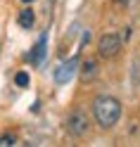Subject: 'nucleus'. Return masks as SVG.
Segmentation results:
<instances>
[{"instance_id": "39448f33", "label": "nucleus", "mask_w": 140, "mask_h": 147, "mask_svg": "<svg viewBox=\"0 0 140 147\" xmlns=\"http://www.w3.org/2000/svg\"><path fill=\"white\" fill-rule=\"evenodd\" d=\"M45 50H48V33H41V38L36 40V45H33V50H31V55H29V59L38 67V64H43V59H45Z\"/></svg>"}, {"instance_id": "6e6552de", "label": "nucleus", "mask_w": 140, "mask_h": 147, "mask_svg": "<svg viewBox=\"0 0 140 147\" xmlns=\"http://www.w3.org/2000/svg\"><path fill=\"white\" fill-rule=\"evenodd\" d=\"M14 83L19 86V88H29V74H26V71H19V74L14 76Z\"/></svg>"}, {"instance_id": "f03ea898", "label": "nucleus", "mask_w": 140, "mask_h": 147, "mask_svg": "<svg viewBox=\"0 0 140 147\" xmlns=\"http://www.w3.org/2000/svg\"><path fill=\"white\" fill-rule=\"evenodd\" d=\"M119 50H121V38H119L116 33H105L100 38V43H97V55H100V57H105V59L116 57Z\"/></svg>"}, {"instance_id": "7ed1b4c3", "label": "nucleus", "mask_w": 140, "mask_h": 147, "mask_svg": "<svg viewBox=\"0 0 140 147\" xmlns=\"http://www.w3.org/2000/svg\"><path fill=\"white\" fill-rule=\"evenodd\" d=\"M67 131H69L74 138L86 135V133H88V116H86V112L74 109V112L67 116Z\"/></svg>"}, {"instance_id": "9b49d317", "label": "nucleus", "mask_w": 140, "mask_h": 147, "mask_svg": "<svg viewBox=\"0 0 140 147\" xmlns=\"http://www.w3.org/2000/svg\"><path fill=\"white\" fill-rule=\"evenodd\" d=\"M22 3H33V0H22Z\"/></svg>"}, {"instance_id": "1a4fd4ad", "label": "nucleus", "mask_w": 140, "mask_h": 147, "mask_svg": "<svg viewBox=\"0 0 140 147\" xmlns=\"http://www.w3.org/2000/svg\"><path fill=\"white\" fill-rule=\"evenodd\" d=\"M17 142V138L14 135H0V147H10Z\"/></svg>"}, {"instance_id": "20e7f679", "label": "nucleus", "mask_w": 140, "mask_h": 147, "mask_svg": "<svg viewBox=\"0 0 140 147\" xmlns=\"http://www.w3.org/2000/svg\"><path fill=\"white\" fill-rule=\"evenodd\" d=\"M78 64H81L78 57H71V59H67V62H62L60 67L55 69V83H57V86L69 83V81L74 78V74H76V69H78Z\"/></svg>"}, {"instance_id": "f257e3e1", "label": "nucleus", "mask_w": 140, "mask_h": 147, "mask_svg": "<svg viewBox=\"0 0 140 147\" xmlns=\"http://www.w3.org/2000/svg\"><path fill=\"white\" fill-rule=\"evenodd\" d=\"M93 116L100 128H112L121 116V102L114 95H97L93 100Z\"/></svg>"}, {"instance_id": "0eeeda50", "label": "nucleus", "mask_w": 140, "mask_h": 147, "mask_svg": "<svg viewBox=\"0 0 140 147\" xmlns=\"http://www.w3.org/2000/svg\"><path fill=\"white\" fill-rule=\"evenodd\" d=\"M17 22H19V26H22V29H31V26H33V22H36L33 10H29V7H26V10H22V12H19V19H17Z\"/></svg>"}, {"instance_id": "9d476101", "label": "nucleus", "mask_w": 140, "mask_h": 147, "mask_svg": "<svg viewBox=\"0 0 140 147\" xmlns=\"http://www.w3.org/2000/svg\"><path fill=\"white\" fill-rule=\"evenodd\" d=\"M116 3H124V5H126V3H128V0H116Z\"/></svg>"}, {"instance_id": "423d86ee", "label": "nucleus", "mask_w": 140, "mask_h": 147, "mask_svg": "<svg viewBox=\"0 0 140 147\" xmlns=\"http://www.w3.org/2000/svg\"><path fill=\"white\" fill-rule=\"evenodd\" d=\"M95 76H97V62H95V59L83 62V64H81V78H83V81H93Z\"/></svg>"}]
</instances>
